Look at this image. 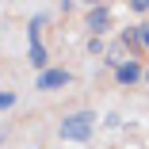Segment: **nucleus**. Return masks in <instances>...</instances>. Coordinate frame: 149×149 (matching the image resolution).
Wrapping results in <instances>:
<instances>
[{
  "mask_svg": "<svg viewBox=\"0 0 149 149\" xmlns=\"http://www.w3.org/2000/svg\"><path fill=\"white\" fill-rule=\"evenodd\" d=\"M96 130V115L92 111H77V115H65L61 126H57V134H61L65 141H88Z\"/></svg>",
  "mask_w": 149,
  "mask_h": 149,
  "instance_id": "1",
  "label": "nucleus"
},
{
  "mask_svg": "<svg viewBox=\"0 0 149 149\" xmlns=\"http://www.w3.org/2000/svg\"><path fill=\"white\" fill-rule=\"evenodd\" d=\"M27 42H31V57H27V61H31L38 73H46L50 69V57H46V46H42V19L27 23Z\"/></svg>",
  "mask_w": 149,
  "mask_h": 149,
  "instance_id": "2",
  "label": "nucleus"
},
{
  "mask_svg": "<svg viewBox=\"0 0 149 149\" xmlns=\"http://www.w3.org/2000/svg\"><path fill=\"white\" fill-rule=\"evenodd\" d=\"M73 80V73L69 69H46V73H38L35 77V88H42V92H54V88H65Z\"/></svg>",
  "mask_w": 149,
  "mask_h": 149,
  "instance_id": "3",
  "label": "nucleus"
},
{
  "mask_svg": "<svg viewBox=\"0 0 149 149\" xmlns=\"http://www.w3.org/2000/svg\"><path fill=\"white\" fill-rule=\"evenodd\" d=\"M107 27H111V8H107V4H100V8L88 12V31H92V38H100Z\"/></svg>",
  "mask_w": 149,
  "mask_h": 149,
  "instance_id": "4",
  "label": "nucleus"
},
{
  "mask_svg": "<svg viewBox=\"0 0 149 149\" xmlns=\"http://www.w3.org/2000/svg\"><path fill=\"white\" fill-rule=\"evenodd\" d=\"M115 77H118V84H138L145 73H141L138 61H130V57H126V61H118V65H115Z\"/></svg>",
  "mask_w": 149,
  "mask_h": 149,
  "instance_id": "5",
  "label": "nucleus"
},
{
  "mask_svg": "<svg viewBox=\"0 0 149 149\" xmlns=\"http://www.w3.org/2000/svg\"><path fill=\"white\" fill-rule=\"evenodd\" d=\"M12 103H15V92H0V111H8Z\"/></svg>",
  "mask_w": 149,
  "mask_h": 149,
  "instance_id": "6",
  "label": "nucleus"
},
{
  "mask_svg": "<svg viewBox=\"0 0 149 149\" xmlns=\"http://www.w3.org/2000/svg\"><path fill=\"white\" fill-rule=\"evenodd\" d=\"M123 42H130V46L138 42V27H126V31H123Z\"/></svg>",
  "mask_w": 149,
  "mask_h": 149,
  "instance_id": "7",
  "label": "nucleus"
},
{
  "mask_svg": "<svg viewBox=\"0 0 149 149\" xmlns=\"http://www.w3.org/2000/svg\"><path fill=\"white\" fill-rule=\"evenodd\" d=\"M138 42H141V46H145V50H149V27H145V23H141V27H138Z\"/></svg>",
  "mask_w": 149,
  "mask_h": 149,
  "instance_id": "8",
  "label": "nucleus"
}]
</instances>
